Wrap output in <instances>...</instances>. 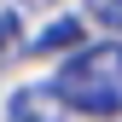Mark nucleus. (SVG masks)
Returning a JSON list of instances; mask_svg holds the SVG:
<instances>
[{
  "label": "nucleus",
  "instance_id": "f257e3e1",
  "mask_svg": "<svg viewBox=\"0 0 122 122\" xmlns=\"http://www.w3.org/2000/svg\"><path fill=\"white\" fill-rule=\"evenodd\" d=\"M58 99L81 116H122V41H105V47L76 52L64 70H58Z\"/></svg>",
  "mask_w": 122,
  "mask_h": 122
},
{
  "label": "nucleus",
  "instance_id": "f03ea898",
  "mask_svg": "<svg viewBox=\"0 0 122 122\" xmlns=\"http://www.w3.org/2000/svg\"><path fill=\"white\" fill-rule=\"evenodd\" d=\"M6 122H70V105L58 99V87H18L6 105Z\"/></svg>",
  "mask_w": 122,
  "mask_h": 122
},
{
  "label": "nucleus",
  "instance_id": "7ed1b4c3",
  "mask_svg": "<svg viewBox=\"0 0 122 122\" xmlns=\"http://www.w3.org/2000/svg\"><path fill=\"white\" fill-rule=\"evenodd\" d=\"M81 41V18H64V23H52V29H41L29 47L35 52H64V47H76Z\"/></svg>",
  "mask_w": 122,
  "mask_h": 122
},
{
  "label": "nucleus",
  "instance_id": "20e7f679",
  "mask_svg": "<svg viewBox=\"0 0 122 122\" xmlns=\"http://www.w3.org/2000/svg\"><path fill=\"white\" fill-rule=\"evenodd\" d=\"M18 47H23V23L12 18V12H0V58H12Z\"/></svg>",
  "mask_w": 122,
  "mask_h": 122
},
{
  "label": "nucleus",
  "instance_id": "39448f33",
  "mask_svg": "<svg viewBox=\"0 0 122 122\" xmlns=\"http://www.w3.org/2000/svg\"><path fill=\"white\" fill-rule=\"evenodd\" d=\"M93 18L111 23V29H122V0H93Z\"/></svg>",
  "mask_w": 122,
  "mask_h": 122
},
{
  "label": "nucleus",
  "instance_id": "423d86ee",
  "mask_svg": "<svg viewBox=\"0 0 122 122\" xmlns=\"http://www.w3.org/2000/svg\"><path fill=\"white\" fill-rule=\"evenodd\" d=\"M23 6H52V0H23Z\"/></svg>",
  "mask_w": 122,
  "mask_h": 122
}]
</instances>
